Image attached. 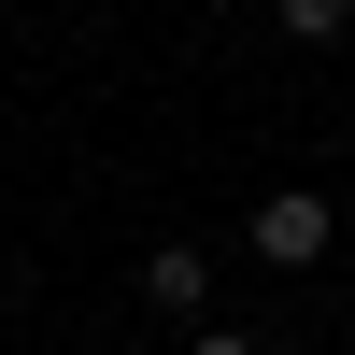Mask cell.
Listing matches in <instances>:
<instances>
[{"instance_id":"obj_1","label":"cell","mask_w":355,"mask_h":355,"mask_svg":"<svg viewBox=\"0 0 355 355\" xmlns=\"http://www.w3.org/2000/svg\"><path fill=\"white\" fill-rule=\"evenodd\" d=\"M242 242L270 256V270H327V242H341V199H327V185H270Z\"/></svg>"},{"instance_id":"obj_2","label":"cell","mask_w":355,"mask_h":355,"mask_svg":"<svg viewBox=\"0 0 355 355\" xmlns=\"http://www.w3.org/2000/svg\"><path fill=\"white\" fill-rule=\"evenodd\" d=\"M142 299H157V313H199V299H214V256H199V242H157V256H142Z\"/></svg>"},{"instance_id":"obj_3","label":"cell","mask_w":355,"mask_h":355,"mask_svg":"<svg viewBox=\"0 0 355 355\" xmlns=\"http://www.w3.org/2000/svg\"><path fill=\"white\" fill-rule=\"evenodd\" d=\"M270 15H284V43H341V28H355V0H270Z\"/></svg>"},{"instance_id":"obj_4","label":"cell","mask_w":355,"mask_h":355,"mask_svg":"<svg viewBox=\"0 0 355 355\" xmlns=\"http://www.w3.org/2000/svg\"><path fill=\"white\" fill-rule=\"evenodd\" d=\"M185 355H256V341H242V327H199V341H185Z\"/></svg>"}]
</instances>
